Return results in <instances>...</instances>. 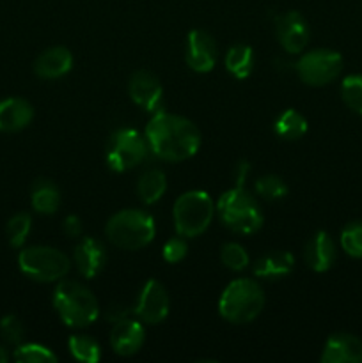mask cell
<instances>
[{
	"label": "cell",
	"instance_id": "cell-27",
	"mask_svg": "<svg viewBox=\"0 0 362 363\" xmlns=\"http://www.w3.org/2000/svg\"><path fill=\"white\" fill-rule=\"evenodd\" d=\"M341 98L344 105L362 116V74H350L341 84Z\"/></svg>",
	"mask_w": 362,
	"mask_h": 363
},
{
	"label": "cell",
	"instance_id": "cell-32",
	"mask_svg": "<svg viewBox=\"0 0 362 363\" xmlns=\"http://www.w3.org/2000/svg\"><path fill=\"white\" fill-rule=\"evenodd\" d=\"M0 333H2L4 339L7 340L9 344H20L21 339H23V325H21L20 319L16 315L9 314L6 318L0 319Z\"/></svg>",
	"mask_w": 362,
	"mask_h": 363
},
{
	"label": "cell",
	"instance_id": "cell-14",
	"mask_svg": "<svg viewBox=\"0 0 362 363\" xmlns=\"http://www.w3.org/2000/svg\"><path fill=\"white\" fill-rule=\"evenodd\" d=\"M146 339V332L142 323L135 319L123 318L114 323V328L110 332V346L121 357H131L142 347Z\"/></svg>",
	"mask_w": 362,
	"mask_h": 363
},
{
	"label": "cell",
	"instance_id": "cell-35",
	"mask_svg": "<svg viewBox=\"0 0 362 363\" xmlns=\"http://www.w3.org/2000/svg\"><path fill=\"white\" fill-rule=\"evenodd\" d=\"M7 360H9V354H7V351L0 346V363H6Z\"/></svg>",
	"mask_w": 362,
	"mask_h": 363
},
{
	"label": "cell",
	"instance_id": "cell-4",
	"mask_svg": "<svg viewBox=\"0 0 362 363\" xmlns=\"http://www.w3.org/2000/svg\"><path fill=\"white\" fill-rule=\"evenodd\" d=\"M265 307V293L256 280H233L219 300V312L233 325H245L258 318Z\"/></svg>",
	"mask_w": 362,
	"mask_h": 363
},
{
	"label": "cell",
	"instance_id": "cell-31",
	"mask_svg": "<svg viewBox=\"0 0 362 363\" xmlns=\"http://www.w3.org/2000/svg\"><path fill=\"white\" fill-rule=\"evenodd\" d=\"M220 259H222L224 266L233 272H243L248 266V254L241 245L238 243H226L220 252Z\"/></svg>",
	"mask_w": 362,
	"mask_h": 363
},
{
	"label": "cell",
	"instance_id": "cell-28",
	"mask_svg": "<svg viewBox=\"0 0 362 363\" xmlns=\"http://www.w3.org/2000/svg\"><path fill=\"white\" fill-rule=\"evenodd\" d=\"M256 194L261 195L266 201H279L287 195V186L283 177L268 174V176H263L256 181Z\"/></svg>",
	"mask_w": 362,
	"mask_h": 363
},
{
	"label": "cell",
	"instance_id": "cell-11",
	"mask_svg": "<svg viewBox=\"0 0 362 363\" xmlns=\"http://www.w3.org/2000/svg\"><path fill=\"white\" fill-rule=\"evenodd\" d=\"M169 307L170 301L165 287L158 280L151 279L142 287L137 307H135V314L138 315L141 321L148 323V325H158L169 315Z\"/></svg>",
	"mask_w": 362,
	"mask_h": 363
},
{
	"label": "cell",
	"instance_id": "cell-10",
	"mask_svg": "<svg viewBox=\"0 0 362 363\" xmlns=\"http://www.w3.org/2000/svg\"><path fill=\"white\" fill-rule=\"evenodd\" d=\"M128 92L135 105L148 112H160L163 105V87L155 73L148 69L135 71L128 82Z\"/></svg>",
	"mask_w": 362,
	"mask_h": 363
},
{
	"label": "cell",
	"instance_id": "cell-24",
	"mask_svg": "<svg viewBox=\"0 0 362 363\" xmlns=\"http://www.w3.org/2000/svg\"><path fill=\"white\" fill-rule=\"evenodd\" d=\"M275 133L279 135L280 138H286V140H297V138H302L305 133H307V121L297 110L290 108L284 110L279 117H277L275 124Z\"/></svg>",
	"mask_w": 362,
	"mask_h": 363
},
{
	"label": "cell",
	"instance_id": "cell-18",
	"mask_svg": "<svg viewBox=\"0 0 362 363\" xmlns=\"http://www.w3.org/2000/svg\"><path fill=\"white\" fill-rule=\"evenodd\" d=\"M71 67H73V55L64 46H53V48L45 50L34 62L35 74L45 80H55V78L64 77L70 73Z\"/></svg>",
	"mask_w": 362,
	"mask_h": 363
},
{
	"label": "cell",
	"instance_id": "cell-34",
	"mask_svg": "<svg viewBox=\"0 0 362 363\" xmlns=\"http://www.w3.org/2000/svg\"><path fill=\"white\" fill-rule=\"evenodd\" d=\"M62 229L70 238H78L82 234V230H84V225H82V220L77 215H70L64 220Z\"/></svg>",
	"mask_w": 362,
	"mask_h": 363
},
{
	"label": "cell",
	"instance_id": "cell-20",
	"mask_svg": "<svg viewBox=\"0 0 362 363\" xmlns=\"http://www.w3.org/2000/svg\"><path fill=\"white\" fill-rule=\"evenodd\" d=\"M295 259L286 250H273L259 257L254 264V275L259 279H280L293 272Z\"/></svg>",
	"mask_w": 362,
	"mask_h": 363
},
{
	"label": "cell",
	"instance_id": "cell-3",
	"mask_svg": "<svg viewBox=\"0 0 362 363\" xmlns=\"http://www.w3.org/2000/svg\"><path fill=\"white\" fill-rule=\"evenodd\" d=\"M53 307L70 328H85L98 319L99 305L94 294L82 284L62 280L53 293Z\"/></svg>",
	"mask_w": 362,
	"mask_h": 363
},
{
	"label": "cell",
	"instance_id": "cell-12",
	"mask_svg": "<svg viewBox=\"0 0 362 363\" xmlns=\"http://www.w3.org/2000/svg\"><path fill=\"white\" fill-rule=\"evenodd\" d=\"M219 59L216 43L206 30H192L187 38L185 60L195 73H208Z\"/></svg>",
	"mask_w": 362,
	"mask_h": 363
},
{
	"label": "cell",
	"instance_id": "cell-21",
	"mask_svg": "<svg viewBox=\"0 0 362 363\" xmlns=\"http://www.w3.org/2000/svg\"><path fill=\"white\" fill-rule=\"evenodd\" d=\"M32 208L43 215H52L60 206V191L52 181L38 179L32 186L31 194Z\"/></svg>",
	"mask_w": 362,
	"mask_h": 363
},
{
	"label": "cell",
	"instance_id": "cell-15",
	"mask_svg": "<svg viewBox=\"0 0 362 363\" xmlns=\"http://www.w3.org/2000/svg\"><path fill=\"white\" fill-rule=\"evenodd\" d=\"M323 363H362V340L351 333H334L327 339Z\"/></svg>",
	"mask_w": 362,
	"mask_h": 363
},
{
	"label": "cell",
	"instance_id": "cell-16",
	"mask_svg": "<svg viewBox=\"0 0 362 363\" xmlns=\"http://www.w3.org/2000/svg\"><path fill=\"white\" fill-rule=\"evenodd\" d=\"M73 261L77 264L78 273L85 279H94L103 269L106 261V248L102 241L94 238H84L75 247Z\"/></svg>",
	"mask_w": 362,
	"mask_h": 363
},
{
	"label": "cell",
	"instance_id": "cell-5",
	"mask_svg": "<svg viewBox=\"0 0 362 363\" xmlns=\"http://www.w3.org/2000/svg\"><path fill=\"white\" fill-rule=\"evenodd\" d=\"M105 234L114 247L123 250H141L155 238V220L141 209H123L110 216Z\"/></svg>",
	"mask_w": 362,
	"mask_h": 363
},
{
	"label": "cell",
	"instance_id": "cell-19",
	"mask_svg": "<svg viewBox=\"0 0 362 363\" xmlns=\"http://www.w3.org/2000/svg\"><path fill=\"white\" fill-rule=\"evenodd\" d=\"M34 108L23 98H7L0 101V131L14 133L31 124Z\"/></svg>",
	"mask_w": 362,
	"mask_h": 363
},
{
	"label": "cell",
	"instance_id": "cell-22",
	"mask_svg": "<svg viewBox=\"0 0 362 363\" xmlns=\"http://www.w3.org/2000/svg\"><path fill=\"white\" fill-rule=\"evenodd\" d=\"M226 69L238 80H245L254 67V52L248 45L238 43L233 45L226 53Z\"/></svg>",
	"mask_w": 362,
	"mask_h": 363
},
{
	"label": "cell",
	"instance_id": "cell-7",
	"mask_svg": "<svg viewBox=\"0 0 362 363\" xmlns=\"http://www.w3.org/2000/svg\"><path fill=\"white\" fill-rule=\"evenodd\" d=\"M21 273L35 282H55L67 275L71 261L64 252L53 247H28L18 255Z\"/></svg>",
	"mask_w": 362,
	"mask_h": 363
},
{
	"label": "cell",
	"instance_id": "cell-8",
	"mask_svg": "<svg viewBox=\"0 0 362 363\" xmlns=\"http://www.w3.org/2000/svg\"><path fill=\"white\" fill-rule=\"evenodd\" d=\"M149 152L146 137L133 128H121L114 131L106 145V165L114 172H126L141 165Z\"/></svg>",
	"mask_w": 362,
	"mask_h": 363
},
{
	"label": "cell",
	"instance_id": "cell-25",
	"mask_svg": "<svg viewBox=\"0 0 362 363\" xmlns=\"http://www.w3.org/2000/svg\"><path fill=\"white\" fill-rule=\"evenodd\" d=\"M71 354L75 360L84 363H98L102 360V350L94 339L87 335H71L67 340Z\"/></svg>",
	"mask_w": 362,
	"mask_h": 363
},
{
	"label": "cell",
	"instance_id": "cell-30",
	"mask_svg": "<svg viewBox=\"0 0 362 363\" xmlns=\"http://www.w3.org/2000/svg\"><path fill=\"white\" fill-rule=\"evenodd\" d=\"M341 247L350 257H362V220L348 223L341 233Z\"/></svg>",
	"mask_w": 362,
	"mask_h": 363
},
{
	"label": "cell",
	"instance_id": "cell-29",
	"mask_svg": "<svg viewBox=\"0 0 362 363\" xmlns=\"http://www.w3.org/2000/svg\"><path fill=\"white\" fill-rule=\"evenodd\" d=\"M32 229V218L28 213H18L7 222V238L14 248H20Z\"/></svg>",
	"mask_w": 362,
	"mask_h": 363
},
{
	"label": "cell",
	"instance_id": "cell-9",
	"mask_svg": "<svg viewBox=\"0 0 362 363\" xmlns=\"http://www.w3.org/2000/svg\"><path fill=\"white\" fill-rule=\"evenodd\" d=\"M343 71V57L334 50H312L300 57L297 73L304 84L322 87L336 80Z\"/></svg>",
	"mask_w": 362,
	"mask_h": 363
},
{
	"label": "cell",
	"instance_id": "cell-1",
	"mask_svg": "<svg viewBox=\"0 0 362 363\" xmlns=\"http://www.w3.org/2000/svg\"><path fill=\"white\" fill-rule=\"evenodd\" d=\"M149 151L163 162H185L197 155L201 131L187 117L169 112H156L146 126Z\"/></svg>",
	"mask_w": 362,
	"mask_h": 363
},
{
	"label": "cell",
	"instance_id": "cell-33",
	"mask_svg": "<svg viewBox=\"0 0 362 363\" xmlns=\"http://www.w3.org/2000/svg\"><path fill=\"white\" fill-rule=\"evenodd\" d=\"M187 252H188L187 241H185L183 236L177 234V238H170V240L163 245L162 255L167 262L176 264V262L183 261V259L187 257Z\"/></svg>",
	"mask_w": 362,
	"mask_h": 363
},
{
	"label": "cell",
	"instance_id": "cell-23",
	"mask_svg": "<svg viewBox=\"0 0 362 363\" xmlns=\"http://www.w3.org/2000/svg\"><path fill=\"white\" fill-rule=\"evenodd\" d=\"M167 190V177L162 170L149 169L141 176L137 183V195L144 204H155L163 197Z\"/></svg>",
	"mask_w": 362,
	"mask_h": 363
},
{
	"label": "cell",
	"instance_id": "cell-6",
	"mask_svg": "<svg viewBox=\"0 0 362 363\" xmlns=\"http://www.w3.org/2000/svg\"><path fill=\"white\" fill-rule=\"evenodd\" d=\"M215 204L204 190H190L177 197L172 208L176 233L183 238H197L209 227Z\"/></svg>",
	"mask_w": 362,
	"mask_h": 363
},
{
	"label": "cell",
	"instance_id": "cell-2",
	"mask_svg": "<svg viewBox=\"0 0 362 363\" xmlns=\"http://www.w3.org/2000/svg\"><path fill=\"white\" fill-rule=\"evenodd\" d=\"M247 174L248 165L241 162L238 165L236 183L220 195L215 206L224 225L238 234H254L263 227V213L258 201L245 190Z\"/></svg>",
	"mask_w": 362,
	"mask_h": 363
},
{
	"label": "cell",
	"instance_id": "cell-13",
	"mask_svg": "<svg viewBox=\"0 0 362 363\" xmlns=\"http://www.w3.org/2000/svg\"><path fill=\"white\" fill-rule=\"evenodd\" d=\"M275 34L287 53H300L309 43V25L297 11H290L275 20Z\"/></svg>",
	"mask_w": 362,
	"mask_h": 363
},
{
	"label": "cell",
	"instance_id": "cell-26",
	"mask_svg": "<svg viewBox=\"0 0 362 363\" xmlns=\"http://www.w3.org/2000/svg\"><path fill=\"white\" fill-rule=\"evenodd\" d=\"M13 358L20 363H53L59 358L41 344H18Z\"/></svg>",
	"mask_w": 362,
	"mask_h": 363
},
{
	"label": "cell",
	"instance_id": "cell-17",
	"mask_svg": "<svg viewBox=\"0 0 362 363\" xmlns=\"http://www.w3.org/2000/svg\"><path fill=\"white\" fill-rule=\"evenodd\" d=\"M336 243H334V240L325 233V230L316 233L314 236L307 241V245H305L304 259L312 272H329L334 266V262H336Z\"/></svg>",
	"mask_w": 362,
	"mask_h": 363
}]
</instances>
